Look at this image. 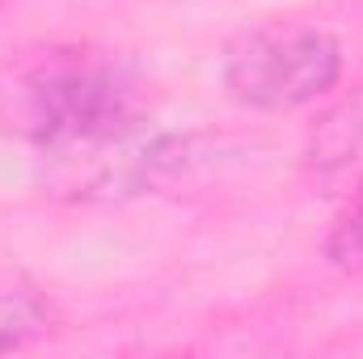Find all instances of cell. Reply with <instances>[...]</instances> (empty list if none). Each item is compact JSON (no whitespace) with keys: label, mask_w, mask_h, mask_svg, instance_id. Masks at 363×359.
<instances>
[{"label":"cell","mask_w":363,"mask_h":359,"mask_svg":"<svg viewBox=\"0 0 363 359\" xmlns=\"http://www.w3.org/2000/svg\"><path fill=\"white\" fill-rule=\"evenodd\" d=\"M325 254H330L334 267L363 270V178H355L347 207L338 211V220H334V228H330Z\"/></svg>","instance_id":"obj_5"},{"label":"cell","mask_w":363,"mask_h":359,"mask_svg":"<svg viewBox=\"0 0 363 359\" xmlns=\"http://www.w3.org/2000/svg\"><path fill=\"white\" fill-rule=\"evenodd\" d=\"M308 165L325 182L363 178V85L317 123L308 140Z\"/></svg>","instance_id":"obj_3"},{"label":"cell","mask_w":363,"mask_h":359,"mask_svg":"<svg viewBox=\"0 0 363 359\" xmlns=\"http://www.w3.org/2000/svg\"><path fill=\"white\" fill-rule=\"evenodd\" d=\"M144 118V81L114 55L68 47L21 68L0 89V123L51 153L127 140Z\"/></svg>","instance_id":"obj_1"},{"label":"cell","mask_w":363,"mask_h":359,"mask_svg":"<svg viewBox=\"0 0 363 359\" xmlns=\"http://www.w3.org/2000/svg\"><path fill=\"white\" fill-rule=\"evenodd\" d=\"M342 47L321 30H258L224 60V85L250 110H296L334 89Z\"/></svg>","instance_id":"obj_2"},{"label":"cell","mask_w":363,"mask_h":359,"mask_svg":"<svg viewBox=\"0 0 363 359\" xmlns=\"http://www.w3.org/2000/svg\"><path fill=\"white\" fill-rule=\"evenodd\" d=\"M51 326V309L43 304V296L17 287V292H0V351L21 347L26 338L43 334Z\"/></svg>","instance_id":"obj_4"}]
</instances>
